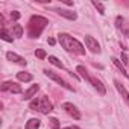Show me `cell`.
Listing matches in <instances>:
<instances>
[{"label":"cell","instance_id":"1","mask_svg":"<svg viewBox=\"0 0 129 129\" xmlns=\"http://www.w3.org/2000/svg\"><path fill=\"white\" fill-rule=\"evenodd\" d=\"M58 40H59L61 46L66 49L67 52H72V53H76V55H85V47L76 38L70 37L69 34H59Z\"/></svg>","mask_w":129,"mask_h":129},{"label":"cell","instance_id":"2","mask_svg":"<svg viewBox=\"0 0 129 129\" xmlns=\"http://www.w3.org/2000/svg\"><path fill=\"white\" fill-rule=\"evenodd\" d=\"M47 24H49V20L46 17L32 15L29 23H27V35H29V38H38L43 34V30L46 29Z\"/></svg>","mask_w":129,"mask_h":129},{"label":"cell","instance_id":"3","mask_svg":"<svg viewBox=\"0 0 129 129\" xmlns=\"http://www.w3.org/2000/svg\"><path fill=\"white\" fill-rule=\"evenodd\" d=\"M44 75L47 76V78H50L52 81H55V82H58L62 88H66V90H70V91H75V88L69 84V82H66V81H64L59 75H56L55 72H52V70H44Z\"/></svg>","mask_w":129,"mask_h":129},{"label":"cell","instance_id":"4","mask_svg":"<svg viewBox=\"0 0 129 129\" xmlns=\"http://www.w3.org/2000/svg\"><path fill=\"white\" fill-rule=\"evenodd\" d=\"M38 111L41 114H49V112L53 111V103L49 100L47 96H41L38 99Z\"/></svg>","mask_w":129,"mask_h":129},{"label":"cell","instance_id":"5","mask_svg":"<svg viewBox=\"0 0 129 129\" xmlns=\"http://www.w3.org/2000/svg\"><path fill=\"white\" fill-rule=\"evenodd\" d=\"M85 46H87V49H90L93 53H100L102 50H100V44L97 43V40L94 38V37H91V35H87L85 37Z\"/></svg>","mask_w":129,"mask_h":129},{"label":"cell","instance_id":"6","mask_svg":"<svg viewBox=\"0 0 129 129\" xmlns=\"http://www.w3.org/2000/svg\"><path fill=\"white\" fill-rule=\"evenodd\" d=\"M62 109L66 111L69 115H72L75 120H79L81 118V112H79V109L73 105V103H70V102H66V103H62Z\"/></svg>","mask_w":129,"mask_h":129},{"label":"cell","instance_id":"7","mask_svg":"<svg viewBox=\"0 0 129 129\" xmlns=\"http://www.w3.org/2000/svg\"><path fill=\"white\" fill-rule=\"evenodd\" d=\"M2 91H9V93H14V94H20L21 93V87L17 82L6 81V82L2 84Z\"/></svg>","mask_w":129,"mask_h":129},{"label":"cell","instance_id":"8","mask_svg":"<svg viewBox=\"0 0 129 129\" xmlns=\"http://www.w3.org/2000/svg\"><path fill=\"white\" fill-rule=\"evenodd\" d=\"M87 81H88V82H90V84H91V85H93V87H94V88L100 93V94H102V96L106 93V88L103 87V84H102L99 79H96L94 76H88V79H87Z\"/></svg>","mask_w":129,"mask_h":129},{"label":"cell","instance_id":"9","mask_svg":"<svg viewBox=\"0 0 129 129\" xmlns=\"http://www.w3.org/2000/svg\"><path fill=\"white\" fill-rule=\"evenodd\" d=\"M6 58H8L9 61H12V62L18 64V66H26V64H27V61H26L23 56H20V55H17V53H14V52H8V53H6Z\"/></svg>","mask_w":129,"mask_h":129},{"label":"cell","instance_id":"10","mask_svg":"<svg viewBox=\"0 0 129 129\" xmlns=\"http://www.w3.org/2000/svg\"><path fill=\"white\" fill-rule=\"evenodd\" d=\"M114 85H115L117 91H118V93L121 94L123 100H124V102H126V103L129 105V93H127V90H126V88H124V87H123V85H121V84H120L118 81H117V79H114Z\"/></svg>","mask_w":129,"mask_h":129},{"label":"cell","instance_id":"11","mask_svg":"<svg viewBox=\"0 0 129 129\" xmlns=\"http://www.w3.org/2000/svg\"><path fill=\"white\" fill-rule=\"evenodd\" d=\"M53 11L58 12L61 17L67 18V20H72V21H75V20L78 18V14H76V12H72V11H67V9H53Z\"/></svg>","mask_w":129,"mask_h":129},{"label":"cell","instance_id":"12","mask_svg":"<svg viewBox=\"0 0 129 129\" xmlns=\"http://www.w3.org/2000/svg\"><path fill=\"white\" fill-rule=\"evenodd\" d=\"M38 90H40V85H37V84H35V85H32L29 90H26V91H24V96H23V99H24V100H29V99H32V97H34V96L38 93Z\"/></svg>","mask_w":129,"mask_h":129},{"label":"cell","instance_id":"13","mask_svg":"<svg viewBox=\"0 0 129 129\" xmlns=\"http://www.w3.org/2000/svg\"><path fill=\"white\" fill-rule=\"evenodd\" d=\"M111 61H112V64H114V66L121 72V75L124 76V78H129V73L126 72V69H124V66H123V64L120 62V59H117V58H111Z\"/></svg>","mask_w":129,"mask_h":129},{"label":"cell","instance_id":"14","mask_svg":"<svg viewBox=\"0 0 129 129\" xmlns=\"http://www.w3.org/2000/svg\"><path fill=\"white\" fill-rule=\"evenodd\" d=\"M17 79L21 81V82H30L34 79V76L27 72H20V73H17Z\"/></svg>","mask_w":129,"mask_h":129},{"label":"cell","instance_id":"15","mask_svg":"<svg viewBox=\"0 0 129 129\" xmlns=\"http://www.w3.org/2000/svg\"><path fill=\"white\" fill-rule=\"evenodd\" d=\"M40 124H41V121H40L38 118H30V120L26 123L24 129H38V127H40Z\"/></svg>","mask_w":129,"mask_h":129},{"label":"cell","instance_id":"16","mask_svg":"<svg viewBox=\"0 0 129 129\" xmlns=\"http://www.w3.org/2000/svg\"><path fill=\"white\" fill-rule=\"evenodd\" d=\"M0 38H2L3 41H8V43H12V37L9 35V32L6 30V27L3 26L2 30H0Z\"/></svg>","mask_w":129,"mask_h":129},{"label":"cell","instance_id":"17","mask_svg":"<svg viewBox=\"0 0 129 129\" xmlns=\"http://www.w3.org/2000/svg\"><path fill=\"white\" fill-rule=\"evenodd\" d=\"M49 62L50 64H53L55 67H58V69H64V64L56 58V56H49Z\"/></svg>","mask_w":129,"mask_h":129},{"label":"cell","instance_id":"18","mask_svg":"<svg viewBox=\"0 0 129 129\" xmlns=\"http://www.w3.org/2000/svg\"><path fill=\"white\" fill-rule=\"evenodd\" d=\"M12 30H14V35H15L17 38L23 37V26H21V24H14V26H12Z\"/></svg>","mask_w":129,"mask_h":129},{"label":"cell","instance_id":"19","mask_svg":"<svg viewBox=\"0 0 129 129\" xmlns=\"http://www.w3.org/2000/svg\"><path fill=\"white\" fill-rule=\"evenodd\" d=\"M76 72H78V73L85 79V81H87V79H88V76H90V75H88V72H87V69H85L84 66H78V67H76Z\"/></svg>","mask_w":129,"mask_h":129},{"label":"cell","instance_id":"20","mask_svg":"<svg viewBox=\"0 0 129 129\" xmlns=\"http://www.w3.org/2000/svg\"><path fill=\"white\" fill-rule=\"evenodd\" d=\"M93 5H94V8H96V9H97L102 15L105 14V8H103V5H102L100 2H96V0H93Z\"/></svg>","mask_w":129,"mask_h":129},{"label":"cell","instance_id":"21","mask_svg":"<svg viewBox=\"0 0 129 129\" xmlns=\"http://www.w3.org/2000/svg\"><path fill=\"white\" fill-rule=\"evenodd\" d=\"M35 56H37L38 59H44V58L47 56V53H46V50H43V49H37V50H35Z\"/></svg>","mask_w":129,"mask_h":129},{"label":"cell","instance_id":"22","mask_svg":"<svg viewBox=\"0 0 129 129\" xmlns=\"http://www.w3.org/2000/svg\"><path fill=\"white\" fill-rule=\"evenodd\" d=\"M123 24H124V18L118 15V17L115 18V26H117V29H120V30H121V27H123Z\"/></svg>","mask_w":129,"mask_h":129},{"label":"cell","instance_id":"23","mask_svg":"<svg viewBox=\"0 0 129 129\" xmlns=\"http://www.w3.org/2000/svg\"><path fill=\"white\" fill-rule=\"evenodd\" d=\"M29 108H30L32 111H38V99H34V100L30 102V105H29Z\"/></svg>","mask_w":129,"mask_h":129},{"label":"cell","instance_id":"24","mask_svg":"<svg viewBox=\"0 0 129 129\" xmlns=\"http://www.w3.org/2000/svg\"><path fill=\"white\" fill-rule=\"evenodd\" d=\"M50 124H52V129H59V121H58V118H50Z\"/></svg>","mask_w":129,"mask_h":129},{"label":"cell","instance_id":"25","mask_svg":"<svg viewBox=\"0 0 129 129\" xmlns=\"http://www.w3.org/2000/svg\"><path fill=\"white\" fill-rule=\"evenodd\" d=\"M11 18L17 21V20L20 18V12H18V11H12V12H11Z\"/></svg>","mask_w":129,"mask_h":129},{"label":"cell","instance_id":"26","mask_svg":"<svg viewBox=\"0 0 129 129\" xmlns=\"http://www.w3.org/2000/svg\"><path fill=\"white\" fill-rule=\"evenodd\" d=\"M121 61H123L124 64H127V56H126L124 53H121Z\"/></svg>","mask_w":129,"mask_h":129},{"label":"cell","instance_id":"27","mask_svg":"<svg viewBox=\"0 0 129 129\" xmlns=\"http://www.w3.org/2000/svg\"><path fill=\"white\" fill-rule=\"evenodd\" d=\"M62 3H66L67 6H73V2H69V0H62Z\"/></svg>","mask_w":129,"mask_h":129},{"label":"cell","instance_id":"28","mask_svg":"<svg viewBox=\"0 0 129 129\" xmlns=\"http://www.w3.org/2000/svg\"><path fill=\"white\" fill-rule=\"evenodd\" d=\"M64 129H81V127H78V126H69V127H64Z\"/></svg>","mask_w":129,"mask_h":129},{"label":"cell","instance_id":"29","mask_svg":"<svg viewBox=\"0 0 129 129\" xmlns=\"http://www.w3.org/2000/svg\"><path fill=\"white\" fill-rule=\"evenodd\" d=\"M49 44L53 46V44H55V40H53V38H49Z\"/></svg>","mask_w":129,"mask_h":129}]
</instances>
